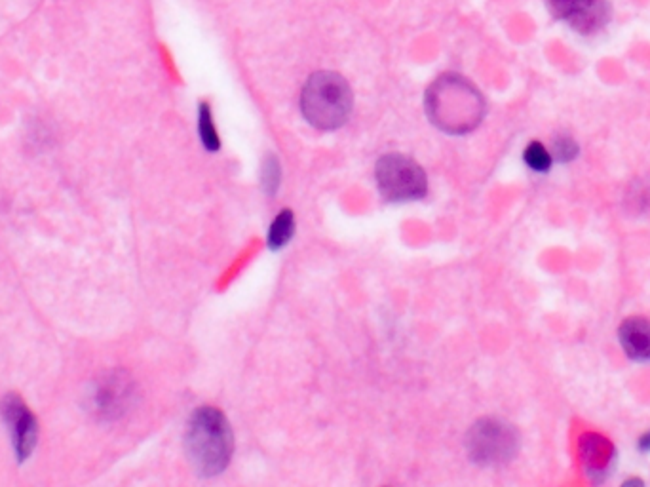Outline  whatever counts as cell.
Here are the masks:
<instances>
[{
    "mask_svg": "<svg viewBox=\"0 0 650 487\" xmlns=\"http://www.w3.org/2000/svg\"><path fill=\"white\" fill-rule=\"evenodd\" d=\"M426 111L434 126L447 134L462 136L481 124L485 101L470 80L459 75H441L426 92Z\"/></svg>",
    "mask_w": 650,
    "mask_h": 487,
    "instance_id": "cell-1",
    "label": "cell"
},
{
    "mask_svg": "<svg viewBox=\"0 0 650 487\" xmlns=\"http://www.w3.org/2000/svg\"><path fill=\"white\" fill-rule=\"evenodd\" d=\"M185 448L200 476L211 478L225 472L234 451V434L225 413L211 406L194 411L187 425Z\"/></svg>",
    "mask_w": 650,
    "mask_h": 487,
    "instance_id": "cell-2",
    "label": "cell"
},
{
    "mask_svg": "<svg viewBox=\"0 0 650 487\" xmlns=\"http://www.w3.org/2000/svg\"><path fill=\"white\" fill-rule=\"evenodd\" d=\"M301 111L314 128H341L352 111V92L348 82L331 71L312 75L306 80L301 94Z\"/></svg>",
    "mask_w": 650,
    "mask_h": 487,
    "instance_id": "cell-3",
    "label": "cell"
},
{
    "mask_svg": "<svg viewBox=\"0 0 650 487\" xmlns=\"http://www.w3.org/2000/svg\"><path fill=\"white\" fill-rule=\"evenodd\" d=\"M468 457L479 467H502L519 451L516 427L498 417H483L466 434Z\"/></svg>",
    "mask_w": 650,
    "mask_h": 487,
    "instance_id": "cell-4",
    "label": "cell"
},
{
    "mask_svg": "<svg viewBox=\"0 0 650 487\" xmlns=\"http://www.w3.org/2000/svg\"><path fill=\"white\" fill-rule=\"evenodd\" d=\"M379 191L388 202H409L426 195L428 181L421 166L409 156L384 155L375 168Z\"/></svg>",
    "mask_w": 650,
    "mask_h": 487,
    "instance_id": "cell-5",
    "label": "cell"
},
{
    "mask_svg": "<svg viewBox=\"0 0 650 487\" xmlns=\"http://www.w3.org/2000/svg\"><path fill=\"white\" fill-rule=\"evenodd\" d=\"M137 398L135 381L126 371L103 373L90 390V410L105 421H115L132 410Z\"/></svg>",
    "mask_w": 650,
    "mask_h": 487,
    "instance_id": "cell-6",
    "label": "cell"
},
{
    "mask_svg": "<svg viewBox=\"0 0 650 487\" xmlns=\"http://www.w3.org/2000/svg\"><path fill=\"white\" fill-rule=\"evenodd\" d=\"M0 415L12 434L14 449L20 461L31 457L39 440V423L33 411L21 400L18 394H6L0 402Z\"/></svg>",
    "mask_w": 650,
    "mask_h": 487,
    "instance_id": "cell-7",
    "label": "cell"
},
{
    "mask_svg": "<svg viewBox=\"0 0 650 487\" xmlns=\"http://www.w3.org/2000/svg\"><path fill=\"white\" fill-rule=\"evenodd\" d=\"M557 20L567 21L578 33H595L611 20V8L605 0H546Z\"/></svg>",
    "mask_w": 650,
    "mask_h": 487,
    "instance_id": "cell-8",
    "label": "cell"
},
{
    "mask_svg": "<svg viewBox=\"0 0 650 487\" xmlns=\"http://www.w3.org/2000/svg\"><path fill=\"white\" fill-rule=\"evenodd\" d=\"M578 457L586 478L593 486H601L616 465V448L607 436L586 430L578 438Z\"/></svg>",
    "mask_w": 650,
    "mask_h": 487,
    "instance_id": "cell-9",
    "label": "cell"
},
{
    "mask_svg": "<svg viewBox=\"0 0 650 487\" xmlns=\"http://www.w3.org/2000/svg\"><path fill=\"white\" fill-rule=\"evenodd\" d=\"M618 341L624 354L641 364H650V318L630 316L618 328Z\"/></svg>",
    "mask_w": 650,
    "mask_h": 487,
    "instance_id": "cell-10",
    "label": "cell"
},
{
    "mask_svg": "<svg viewBox=\"0 0 650 487\" xmlns=\"http://www.w3.org/2000/svg\"><path fill=\"white\" fill-rule=\"evenodd\" d=\"M295 233V217L291 210H284L276 215V219L270 225L268 231V248L270 250H282L291 236Z\"/></svg>",
    "mask_w": 650,
    "mask_h": 487,
    "instance_id": "cell-11",
    "label": "cell"
},
{
    "mask_svg": "<svg viewBox=\"0 0 650 487\" xmlns=\"http://www.w3.org/2000/svg\"><path fill=\"white\" fill-rule=\"evenodd\" d=\"M200 139H202V145L208 149V151H217L221 147V141L217 137V132H215V126H213V120H211L210 105L208 103H202L200 105Z\"/></svg>",
    "mask_w": 650,
    "mask_h": 487,
    "instance_id": "cell-12",
    "label": "cell"
},
{
    "mask_svg": "<svg viewBox=\"0 0 650 487\" xmlns=\"http://www.w3.org/2000/svg\"><path fill=\"white\" fill-rule=\"evenodd\" d=\"M523 158L527 162V166L535 172H548L550 166H552V155L546 151V147L538 141H533L525 153H523Z\"/></svg>",
    "mask_w": 650,
    "mask_h": 487,
    "instance_id": "cell-13",
    "label": "cell"
},
{
    "mask_svg": "<svg viewBox=\"0 0 650 487\" xmlns=\"http://www.w3.org/2000/svg\"><path fill=\"white\" fill-rule=\"evenodd\" d=\"M263 187L268 195H274L280 187V162L274 156H268L263 164Z\"/></svg>",
    "mask_w": 650,
    "mask_h": 487,
    "instance_id": "cell-14",
    "label": "cell"
},
{
    "mask_svg": "<svg viewBox=\"0 0 650 487\" xmlns=\"http://www.w3.org/2000/svg\"><path fill=\"white\" fill-rule=\"evenodd\" d=\"M578 155V145L571 137H557L554 141V156L559 162H571Z\"/></svg>",
    "mask_w": 650,
    "mask_h": 487,
    "instance_id": "cell-15",
    "label": "cell"
},
{
    "mask_svg": "<svg viewBox=\"0 0 650 487\" xmlns=\"http://www.w3.org/2000/svg\"><path fill=\"white\" fill-rule=\"evenodd\" d=\"M637 449H639L641 453H650V430L643 432V434L639 436V440H637Z\"/></svg>",
    "mask_w": 650,
    "mask_h": 487,
    "instance_id": "cell-16",
    "label": "cell"
},
{
    "mask_svg": "<svg viewBox=\"0 0 650 487\" xmlns=\"http://www.w3.org/2000/svg\"><path fill=\"white\" fill-rule=\"evenodd\" d=\"M620 487H647L645 486V482L641 480V478H637V476H633V478H628L624 484Z\"/></svg>",
    "mask_w": 650,
    "mask_h": 487,
    "instance_id": "cell-17",
    "label": "cell"
}]
</instances>
